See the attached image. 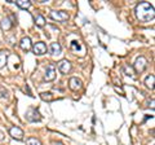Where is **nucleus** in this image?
<instances>
[{
    "label": "nucleus",
    "mask_w": 155,
    "mask_h": 145,
    "mask_svg": "<svg viewBox=\"0 0 155 145\" xmlns=\"http://www.w3.org/2000/svg\"><path fill=\"white\" fill-rule=\"evenodd\" d=\"M69 87L72 91H78L83 87V82H81L79 78H76V76H72V78H70V80H69Z\"/></svg>",
    "instance_id": "0eeeda50"
},
{
    "label": "nucleus",
    "mask_w": 155,
    "mask_h": 145,
    "mask_svg": "<svg viewBox=\"0 0 155 145\" xmlns=\"http://www.w3.org/2000/svg\"><path fill=\"white\" fill-rule=\"evenodd\" d=\"M40 97H41V100H44V101H52L53 100V95L51 93V92H41L40 93Z\"/></svg>",
    "instance_id": "f3484780"
},
{
    "label": "nucleus",
    "mask_w": 155,
    "mask_h": 145,
    "mask_svg": "<svg viewBox=\"0 0 155 145\" xmlns=\"http://www.w3.org/2000/svg\"><path fill=\"white\" fill-rule=\"evenodd\" d=\"M51 55L52 56H60L61 53H62V47H61V44L60 43H52L51 44Z\"/></svg>",
    "instance_id": "9b49d317"
},
{
    "label": "nucleus",
    "mask_w": 155,
    "mask_h": 145,
    "mask_svg": "<svg viewBox=\"0 0 155 145\" xmlns=\"http://www.w3.org/2000/svg\"><path fill=\"white\" fill-rule=\"evenodd\" d=\"M8 60V52L7 51H0V69L5 66Z\"/></svg>",
    "instance_id": "2eb2a0df"
},
{
    "label": "nucleus",
    "mask_w": 155,
    "mask_h": 145,
    "mask_svg": "<svg viewBox=\"0 0 155 145\" xmlns=\"http://www.w3.org/2000/svg\"><path fill=\"white\" fill-rule=\"evenodd\" d=\"M154 83H155V76L154 74H150L145 78V86L147 87L150 89H154Z\"/></svg>",
    "instance_id": "ddd939ff"
},
{
    "label": "nucleus",
    "mask_w": 155,
    "mask_h": 145,
    "mask_svg": "<svg viewBox=\"0 0 155 145\" xmlns=\"http://www.w3.org/2000/svg\"><path fill=\"white\" fill-rule=\"evenodd\" d=\"M136 17L138 18L140 22H150L154 20L155 17V12H154V7L147 2H142L136 5Z\"/></svg>",
    "instance_id": "f257e3e1"
},
{
    "label": "nucleus",
    "mask_w": 155,
    "mask_h": 145,
    "mask_svg": "<svg viewBox=\"0 0 155 145\" xmlns=\"http://www.w3.org/2000/svg\"><path fill=\"white\" fill-rule=\"evenodd\" d=\"M54 78H56V67L53 64H49L47 66V70H45V74H44V80L52 82Z\"/></svg>",
    "instance_id": "39448f33"
},
{
    "label": "nucleus",
    "mask_w": 155,
    "mask_h": 145,
    "mask_svg": "<svg viewBox=\"0 0 155 145\" xmlns=\"http://www.w3.org/2000/svg\"><path fill=\"white\" fill-rule=\"evenodd\" d=\"M71 49H72V51H79V49H80V44H79V43H78L76 40L71 42Z\"/></svg>",
    "instance_id": "aec40b11"
},
{
    "label": "nucleus",
    "mask_w": 155,
    "mask_h": 145,
    "mask_svg": "<svg viewBox=\"0 0 155 145\" xmlns=\"http://www.w3.org/2000/svg\"><path fill=\"white\" fill-rule=\"evenodd\" d=\"M0 26H2L3 30L8 31V30H11V29L13 27V22L11 21V18H9V17H5V18H3L2 23H0Z\"/></svg>",
    "instance_id": "f8f14e48"
},
{
    "label": "nucleus",
    "mask_w": 155,
    "mask_h": 145,
    "mask_svg": "<svg viewBox=\"0 0 155 145\" xmlns=\"http://www.w3.org/2000/svg\"><path fill=\"white\" fill-rule=\"evenodd\" d=\"M146 67H147V60L145 59L143 56L137 57V60H136V62H134V70L141 74V72H143L145 70H146Z\"/></svg>",
    "instance_id": "7ed1b4c3"
},
{
    "label": "nucleus",
    "mask_w": 155,
    "mask_h": 145,
    "mask_svg": "<svg viewBox=\"0 0 155 145\" xmlns=\"http://www.w3.org/2000/svg\"><path fill=\"white\" fill-rule=\"evenodd\" d=\"M27 145H40V141L36 137H28L27 139Z\"/></svg>",
    "instance_id": "a211bd4d"
},
{
    "label": "nucleus",
    "mask_w": 155,
    "mask_h": 145,
    "mask_svg": "<svg viewBox=\"0 0 155 145\" xmlns=\"http://www.w3.org/2000/svg\"><path fill=\"white\" fill-rule=\"evenodd\" d=\"M9 135L16 140H22L23 139V131L19 127H16V126L9 130Z\"/></svg>",
    "instance_id": "1a4fd4ad"
},
{
    "label": "nucleus",
    "mask_w": 155,
    "mask_h": 145,
    "mask_svg": "<svg viewBox=\"0 0 155 145\" xmlns=\"http://www.w3.org/2000/svg\"><path fill=\"white\" fill-rule=\"evenodd\" d=\"M32 52L35 53L36 56H41V55H44V53H47V46H45V43H43V42L35 43L34 47H32Z\"/></svg>",
    "instance_id": "423d86ee"
},
{
    "label": "nucleus",
    "mask_w": 155,
    "mask_h": 145,
    "mask_svg": "<svg viewBox=\"0 0 155 145\" xmlns=\"http://www.w3.org/2000/svg\"><path fill=\"white\" fill-rule=\"evenodd\" d=\"M51 18L57 22H66L69 20V14L65 11H52L51 12Z\"/></svg>",
    "instance_id": "f03ea898"
},
{
    "label": "nucleus",
    "mask_w": 155,
    "mask_h": 145,
    "mask_svg": "<svg viewBox=\"0 0 155 145\" xmlns=\"http://www.w3.org/2000/svg\"><path fill=\"white\" fill-rule=\"evenodd\" d=\"M17 7H19L21 9H28L31 7V2L30 0H16Z\"/></svg>",
    "instance_id": "4468645a"
},
{
    "label": "nucleus",
    "mask_w": 155,
    "mask_h": 145,
    "mask_svg": "<svg viewBox=\"0 0 155 145\" xmlns=\"http://www.w3.org/2000/svg\"><path fill=\"white\" fill-rule=\"evenodd\" d=\"M0 97H8V91L7 89H4L3 87H0Z\"/></svg>",
    "instance_id": "412c9836"
},
{
    "label": "nucleus",
    "mask_w": 155,
    "mask_h": 145,
    "mask_svg": "<svg viewBox=\"0 0 155 145\" xmlns=\"http://www.w3.org/2000/svg\"><path fill=\"white\" fill-rule=\"evenodd\" d=\"M0 140H3V133L0 132Z\"/></svg>",
    "instance_id": "5701e85b"
},
{
    "label": "nucleus",
    "mask_w": 155,
    "mask_h": 145,
    "mask_svg": "<svg viewBox=\"0 0 155 145\" xmlns=\"http://www.w3.org/2000/svg\"><path fill=\"white\" fill-rule=\"evenodd\" d=\"M26 119L28 122H39L41 120V115L36 109H28L26 112Z\"/></svg>",
    "instance_id": "20e7f679"
},
{
    "label": "nucleus",
    "mask_w": 155,
    "mask_h": 145,
    "mask_svg": "<svg viewBox=\"0 0 155 145\" xmlns=\"http://www.w3.org/2000/svg\"><path fill=\"white\" fill-rule=\"evenodd\" d=\"M19 47L22 48V51H25V52H28L32 48L31 46V39L28 36H25V38H22L21 42H19Z\"/></svg>",
    "instance_id": "9d476101"
},
{
    "label": "nucleus",
    "mask_w": 155,
    "mask_h": 145,
    "mask_svg": "<svg viewBox=\"0 0 155 145\" xmlns=\"http://www.w3.org/2000/svg\"><path fill=\"white\" fill-rule=\"evenodd\" d=\"M153 145H154V144H153Z\"/></svg>",
    "instance_id": "b1692460"
},
{
    "label": "nucleus",
    "mask_w": 155,
    "mask_h": 145,
    "mask_svg": "<svg viewBox=\"0 0 155 145\" xmlns=\"http://www.w3.org/2000/svg\"><path fill=\"white\" fill-rule=\"evenodd\" d=\"M34 21H35V25L38 27H43L45 25V20H44V17H43L41 14H36L35 18H34Z\"/></svg>",
    "instance_id": "dca6fc26"
},
{
    "label": "nucleus",
    "mask_w": 155,
    "mask_h": 145,
    "mask_svg": "<svg viewBox=\"0 0 155 145\" xmlns=\"http://www.w3.org/2000/svg\"><path fill=\"white\" fill-rule=\"evenodd\" d=\"M51 145H65L64 143H61V141H52Z\"/></svg>",
    "instance_id": "4be33fe9"
},
{
    "label": "nucleus",
    "mask_w": 155,
    "mask_h": 145,
    "mask_svg": "<svg viewBox=\"0 0 155 145\" xmlns=\"http://www.w3.org/2000/svg\"><path fill=\"white\" fill-rule=\"evenodd\" d=\"M58 70H60L62 74H67L71 70V62L67 60H62L58 62Z\"/></svg>",
    "instance_id": "6e6552de"
},
{
    "label": "nucleus",
    "mask_w": 155,
    "mask_h": 145,
    "mask_svg": "<svg viewBox=\"0 0 155 145\" xmlns=\"http://www.w3.org/2000/svg\"><path fill=\"white\" fill-rule=\"evenodd\" d=\"M123 70H124V72H125V75H128V76H134V72H133V70H132V67L124 66Z\"/></svg>",
    "instance_id": "6ab92c4d"
}]
</instances>
